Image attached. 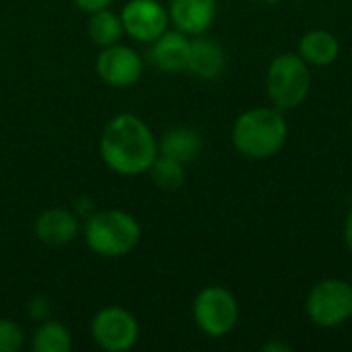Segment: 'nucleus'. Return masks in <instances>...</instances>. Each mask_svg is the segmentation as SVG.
Segmentation results:
<instances>
[{
  "label": "nucleus",
  "instance_id": "nucleus-1",
  "mask_svg": "<svg viewBox=\"0 0 352 352\" xmlns=\"http://www.w3.org/2000/svg\"><path fill=\"white\" fill-rule=\"evenodd\" d=\"M99 155L105 167L113 173L134 177L148 173L159 157V140L142 118L134 113H118L101 132Z\"/></svg>",
  "mask_w": 352,
  "mask_h": 352
},
{
  "label": "nucleus",
  "instance_id": "nucleus-2",
  "mask_svg": "<svg viewBox=\"0 0 352 352\" xmlns=\"http://www.w3.org/2000/svg\"><path fill=\"white\" fill-rule=\"evenodd\" d=\"M289 136L287 122L278 109L256 107L241 113L233 124V146L248 159H268L276 155Z\"/></svg>",
  "mask_w": 352,
  "mask_h": 352
},
{
  "label": "nucleus",
  "instance_id": "nucleus-3",
  "mask_svg": "<svg viewBox=\"0 0 352 352\" xmlns=\"http://www.w3.org/2000/svg\"><path fill=\"white\" fill-rule=\"evenodd\" d=\"M140 225L126 210H95L85 219L82 237L87 248L101 258H124L140 243Z\"/></svg>",
  "mask_w": 352,
  "mask_h": 352
},
{
  "label": "nucleus",
  "instance_id": "nucleus-4",
  "mask_svg": "<svg viewBox=\"0 0 352 352\" xmlns=\"http://www.w3.org/2000/svg\"><path fill=\"white\" fill-rule=\"evenodd\" d=\"M311 87L307 62L299 54H280L272 60L266 74V89L278 109L299 107Z\"/></svg>",
  "mask_w": 352,
  "mask_h": 352
},
{
  "label": "nucleus",
  "instance_id": "nucleus-5",
  "mask_svg": "<svg viewBox=\"0 0 352 352\" xmlns=\"http://www.w3.org/2000/svg\"><path fill=\"white\" fill-rule=\"evenodd\" d=\"M196 326L210 338H223L231 334L239 322V305L231 291L212 285L204 287L192 305Z\"/></svg>",
  "mask_w": 352,
  "mask_h": 352
},
{
  "label": "nucleus",
  "instance_id": "nucleus-6",
  "mask_svg": "<svg viewBox=\"0 0 352 352\" xmlns=\"http://www.w3.org/2000/svg\"><path fill=\"white\" fill-rule=\"evenodd\" d=\"M93 342L107 352H126L136 346L140 338V326L132 311L109 305L95 314L91 320Z\"/></svg>",
  "mask_w": 352,
  "mask_h": 352
},
{
  "label": "nucleus",
  "instance_id": "nucleus-7",
  "mask_svg": "<svg viewBox=\"0 0 352 352\" xmlns=\"http://www.w3.org/2000/svg\"><path fill=\"white\" fill-rule=\"evenodd\" d=\"M307 314L316 326L336 328L351 320L352 316V285L328 278L318 283L307 297Z\"/></svg>",
  "mask_w": 352,
  "mask_h": 352
},
{
  "label": "nucleus",
  "instance_id": "nucleus-8",
  "mask_svg": "<svg viewBox=\"0 0 352 352\" xmlns=\"http://www.w3.org/2000/svg\"><path fill=\"white\" fill-rule=\"evenodd\" d=\"M124 33L132 39L151 43L169 29V10L159 0H128L120 12Z\"/></svg>",
  "mask_w": 352,
  "mask_h": 352
},
{
  "label": "nucleus",
  "instance_id": "nucleus-9",
  "mask_svg": "<svg viewBox=\"0 0 352 352\" xmlns=\"http://www.w3.org/2000/svg\"><path fill=\"white\" fill-rule=\"evenodd\" d=\"M95 70L103 82L124 89L140 80L144 72V62L136 50L122 43H113L101 50L95 62Z\"/></svg>",
  "mask_w": 352,
  "mask_h": 352
},
{
  "label": "nucleus",
  "instance_id": "nucleus-10",
  "mask_svg": "<svg viewBox=\"0 0 352 352\" xmlns=\"http://www.w3.org/2000/svg\"><path fill=\"white\" fill-rule=\"evenodd\" d=\"M35 237L45 245H66L74 241L80 233V217L74 210L54 206L43 210L35 225Z\"/></svg>",
  "mask_w": 352,
  "mask_h": 352
},
{
  "label": "nucleus",
  "instance_id": "nucleus-11",
  "mask_svg": "<svg viewBox=\"0 0 352 352\" xmlns=\"http://www.w3.org/2000/svg\"><path fill=\"white\" fill-rule=\"evenodd\" d=\"M169 21L173 27L190 37L202 35L210 29L217 16V0H171Z\"/></svg>",
  "mask_w": 352,
  "mask_h": 352
},
{
  "label": "nucleus",
  "instance_id": "nucleus-12",
  "mask_svg": "<svg viewBox=\"0 0 352 352\" xmlns=\"http://www.w3.org/2000/svg\"><path fill=\"white\" fill-rule=\"evenodd\" d=\"M190 35L173 29L161 33L155 41H151V62L161 70V72H182L188 68V58H190Z\"/></svg>",
  "mask_w": 352,
  "mask_h": 352
},
{
  "label": "nucleus",
  "instance_id": "nucleus-13",
  "mask_svg": "<svg viewBox=\"0 0 352 352\" xmlns=\"http://www.w3.org/2000/svg\"><path fill=\"white\" fill-rule=\"evenodd\" d=\"M225 66H227V56L219 41L204 37V33L196 35L190 41V58L186 70H190L194 76L204 80H214L225 72Z\"/></svg>",
  "mask_w": 352,
  "mask_h": 352
},
{
  "label": "nucleus",
  "instance_id": "nucleus-14",
  "mask_svg": "<svg viewBox=\"0 0 352 352\" xmlns=\"http://www.w3.org/2000/svg\"><path fill=\"white\" fill-rule=\"evenodd\" d=\"M202 148H204L202 134L194 128H188V126L171 128L159 140V155L171 157L184 165L196 161L200 157Z\"/></svg>",
  "mask_w": 352,
  "mask_h": 352
},
{
  "label": "nucleus",
  "instance_id": "nucleus-15",
  "mask_svg": "<svg viewBox=\"0 0 352 352\" xmlns=\"http://www.w3.org/2000/svg\"><path fill=\"white\" fill-rule=\"evenodd\" d=\"M340 54V43L334 33L324 29L307 31L299 41V56L314 66H328Z\"/></svg>",
  "mask_w": 352,
  "mask_h": 352
},
{
  "label": "nucleus",
  "instance_id": "nucleus-16",
  "mask_svg": "<svg viewBox=\"0 0 352 352\" xmlns=\"http://www.w3.org/2000/svg\"><path fill=\"white\" fill-rule=\"evenodd\" d=\"M31 349L35 352H70L72 336L70 330L56 320H41L31 338Z\"/></svg>",
  "mask_w": 352,
  "mask_h": 352
},
{
  "label": "nucleus",
  "instance_id": "nucleus-17",
  "mask_svg": "<svg viewBox=\"0 0 352 352\" xmlns=\"http://www.w3.org/2000/svg\"><path fill=\"white\" fill-rule=\"evenodd\" d=\"M124 35V25L118 12L111 8H101L97 12H91L89 16V37L95 45L107 47L113 43H120Z\"/></svg>",
  "mask_w": 352,
  "mask_h": 352
},
{
  "label": "nucleus",
  "instance_id": "nucleus-18",
  "mask_svg": "<svg viewBox=\"0 0 352 352\" xmlns=\"http://www.w3.org/2000/svg\"><path fill=\"white\" fill-rule=\"evenodd\" d=\"M148 175L155 182V186L165 192H175L186 184L184 163H179L171 157H165V155H159L155 159V163L148 169Z\"/></svg>",
  "mask_w": 352,
  "mask_h": 352
},
{
  "label": "nucleus",
  "instance_id": "nucleus-19",
  "mask_svg": "<svg viewBox=\"0 0 352 352\" xmlns=\"http://www.w3.org/2000/svg\"><path fill=\"white\" fill-rule=\"evenodd\" d=\"M25 346V332L12 320H0V352H16Z\"/></svg>",
  "mask_w": 352,
  "mask_h": 352
},
{
  "label": "nucleus",
  "instance_id": "nucleus-20",
  "mask_svg": "<svg viewBox=\"0 0 352 352\" xmlns=\"http://www.w3.org/2000/svg\"><path fill=\"white\" fill-rule=\"evenodd\" d=\"M82 12H97V10H101V8H109L111 6V2L113 0H72Z\"/></svg>",
  "mask_w": 352,
  "mask_h": 352
},
{
  "label": "nucleus",
  "instance_id": "nucleus-21",
  "mask_svg": "<svg viewBox=\"0 0 352 352\" xmlns=\"http://www.w3.org/2000/svg\"><path fill=\"white\" fill-rule=\"evenodd\" d=\"M29 311H31V316L35 318V320H45V314H47V305L41 301V299H35V301H31L29 303Z\"/></svg>",
  "mask_w": 352,
  "mask_h": 352
},
{
  "label": "nucleus",
  "instance_id": "nucleus-22",
  "mask_svg": "<svg viewBox=\"0 0 352 352\" xmlns=\"http://www.w3.org/2000/svg\"><path fill=\"white\" fill-rule=\"evenodd\" d=\"M344 239H346V245L351 248V252H352V210H351V214H349V219H346V227H344Z\"/></svg>",
  "mask_w": 352,
  "mask_h": 352
},
{
  "label": "nucleus",
  "instance_id": "nucleus-23",
  "mask_svg": "<svg viewBox=\"0 0 352 352\" xmlns=\"http://www.w3.org/2000/svg\"><path fill=\"white\" fill-rule=\"evenodd\" d=\"M258 2H264V4H276V2H283V0H258Z\"/></svg>",
  "mask_w": 352,
  "mask_h": 352
}]
</instances>
